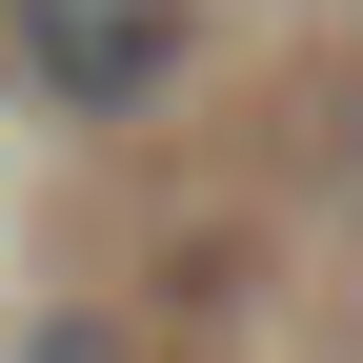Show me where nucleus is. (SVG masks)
Segmentation results:
<instances>
[{"instance_id": "nucleus-1", "label": "nucleus", "mask_w": 363, "mask_h": 363, "mask_svg": "<svg viewBox=\"0 0 363 363\" xmlns=\"http://www.w3.org/2000/svg\"><path fill=\"white\" fill-rule=\"evenodd\" d=\"M0 40H21V81H40V101L121 121V101H162V61H182V0H0Z\"/></svg>"}, {"instance_id": "nucleus-2", "label": "nucleus", "mask_w": 363, "mask_h": 363, "mask_svg": "<svg viewBox=\"0 0 363 363\" xmlns=\"http://www.w3.org/2000/svg\"><path fill=\"white\" fill-rule=\"evenodd\" d=\"M40 363H121V343H101V323H40Z\"/></svg>"}, {"instance_id": "nucleus-3", "label": "nucleus", "mask_w": 363, "mask_h": 363, "mask_svg": "<svg viewBox=\"0 0 363 363\" xmlns=\"http://www.w3.org/2000/svg\"><path fill=\"white\" fill-rule=\"evenodd\" d=\"M343 182H363V101H343Z\"/></svg>"}]
</instances>
